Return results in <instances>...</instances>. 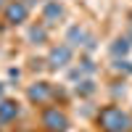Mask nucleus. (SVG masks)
Returning <instances> with one entry per match:
<instances>
[{"instance_id": "obj_1", "label": "nucleus", "mask_w": 132, "mask_h": 132, "mask_svg": "<svg viewBox=\"0 0 132 132\" xmlns=\"http://www.w3.org/2000/svg\"><path fill=\"white\" fill-rule=\"evenodd\" d=\"M98 122L106 132H127L132 124H129V116L116 106H106L101 114H98Z\"/></svg>"}, {"instance_id": "obj_2", "label": "nucleus", "mask_w": 132, "mask_h": 132, "mask_svg": "<svg viewBox=\"0 0 132 132\" xmlns=\"http://www.w3.org/2000/svg\"><path fill=\"white\" fill-rule=\"evenodd\" d=\"M42 124H45L48 132H66L69 119H66V114H61L58 108H48V111L42 114Z\"/></svg>"}, {"instance_id": "obj_3", "label": "nucleus", "mask_w": 132, "mask_h": 132, "mask_svg": "<svg viewBox=\"0 0 132 132\" xmlns=\"http://www.w3.org/2000/svg\"><path fill=\"white\" fill-rule=\"evenodd\" d=\"M27 3L24 0H13L8 8H5V21H11V24H21V21L27 19Z\"/></svg>"}, {"instance_id": "obj_4", "label": "nucleus", "mask_w": 132, "mask_h": 132, "mask_svg": "<svg viewBox=\"0 0 132 132\" xmlns=\"http://www.w3.org/2000/svg\"><path fill=\"white\" fill-rule=\"evenodd\" d=\"M19 116V106L13 101H3L0 103V122H13Z\"/></svg>"}, {"instance_id": "obj_5", "label": "nucleus", "mask_w": 132, "mask_h": 132, "mask_svg": "<svg viewBox=\"0 0 132 132\" xmlns=\"http://www.w3.org/2000/svg\"><path fill=\"white\" fill-rule=\"evenodd\" d=\"M69 56H71V50L66 48V45L53 48V50H50V66H63L66 61H69Z\"/></svg>"}, {"instance_id": "obj_6", "label": "nucleus", "mask_w": 132, "mask_h": 132, "mask_svg": "<svg viewBox=\"0 0 132 132\" xmlns=\"http://www.w3.org/2000/svg\"><path fill=\"white\" fill-rule=\"evenodd\" d=\"M48 95H50V87L40 82V85H35V87L29 90V101H37V103H42V101H48Z\"/></svg>"}, {"instance_id": "obj_7", "label": "nucleus", "mask_w": 132, "mask_h": 132, "mask_svg": "<svg viewBox=\"0 0 132 132\" xmlns=\"http://www.w3.org/2000/svg\"><path fill=\"white\" fill-rule=\"evenodd\" d=\"M61 13H63V8H61L58 3H48V5H45V21H48V24L58 21V19H61Z\"/></svg>"}, {"instance_id": "obj_8", "label": "nucleus", "mask_w": 132, "mask_h": 132, "mask_svg": "<svg viewBox=\"0 0 132 132\" xmlns=\"http://www.w3.org/2000/svg\"><path fill=\"white\" fill-rule=\"evenodd\" d=\"M85 40H87V35H85L82 29H77V27H74V29H69V42H71V45H82Z\"/></svg>"}, {"instance_id": "obj_9", "label": "nucleus", "mask_w": 132, "mask_h": 132, "mask_svg": "<svg viewBox=\"0 0 132 132\" xmlns=\"http://www.w3.org/2000/svg\"><path fill=\"white\" fill-rule=\"evenodd\" d=\"M111 50H114V56H119V53L124 56V53L129 50V42H127V40H116L114 45H111Z\"/></svg>"}, {"instance_id": "obj_10", "label": "nucleus", "mask_w": 132, "mask_h": 132, "mask_svg": "<svg viewBox=\"0 0 132 132\" xmlns=\"http://www.w3.org/2000/svg\"><path fill=\"white\" fill-rule=\"evenodd\" d=\"M29 40H35V42H42V40H45V29H37V27H35V29L29 32Z\"/></svg>"}, {"instance_id": "obj_11", "label": "nucleus", "mask_w": 132, "mask_h": 132, "mask_svg": "<svg viewBox=\"0 0 132 132\" xmlns=\"http://www.w3.org/2000/svg\"><path fill=\"white\" fill-rule=\"evenodd\" d=\"M24 3H27V5H32V3H37V0H24Z\"/></svg>"}, {"instance_id": "obj_12", "label": "nucleus", "mask_w": 132, "mask_h": 132, "mask_svg": "<svg viewBox=\"0 0 132 132\" xmlns=\"http://www.w3.org/2000/svg\"><path fill=\"white\" fill-rule=\"evenodd\" d=\"M0 95H3V85H0Z\"/></svg>"}, {"instance_id": "obj_13", "label": "nucleus", "mask_w": 132, "mask_h": 132, "mask_svg": "<svg viewBox=\"0 0 132 132\" xmlns=\"http://www.w3.org/2000/svg\"><path fill=\"white\" fill-rule=\"evenodd\" d=\"M0 5H3V0H0Z\"/></svg>"}]
</instances>
